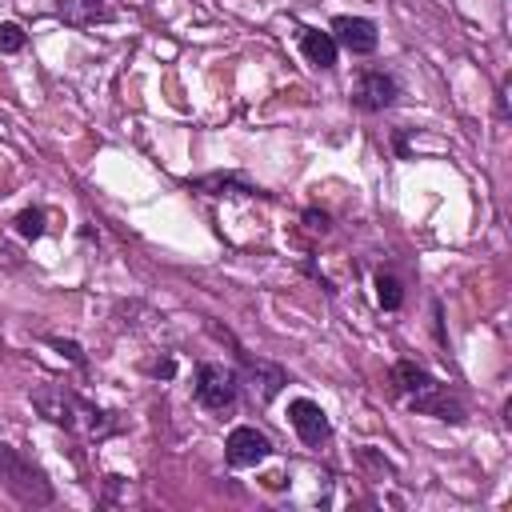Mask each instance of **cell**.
I'll return each mask as SVG.
<instances>
[{"label": "cell", "mask_w": 512, "mask_h": 512, "mask_svg": "<svg viewBox=\"0 0 512 512\" xmlns=\"http://www.w3.org/2000/svg\"><path fill=\"white\" fill-rule=\"evenodd\" d=\"M288 420H292L296 436H300L308 448H320V444L332 436V424H328L324 408H320L316 400H308V396H296V400L288 404Z\"/></svg>", "instance_id": "obj_6"}, {"label": "cell", "mask_w": 512, "mask_h": 512, "mask_svg": "<svg viewBox=\"0 0 512 512\" xmlns=\"http://www.w3.org/2000/svg\"><path fill=\"white\" fill-rule=\"evenodd\" d=\"M236 392H240V380L232 368L224 364H200L196 368V400L212 412H224L236 404Z\"/></svg>", "instance_id": "obj_3"}, {"label": "cell", "mask_w": 512, "mask_h": 512, "mask_svg": "<svg viewBox=\"0 0 512 512\" xmlns=\"http://www.w3.org/2000/svg\"><path fill=\"white\" fill-rule=\"evenodd\" d=\"M332 40L344 44L352 56H368V52H376L380 32H376V24L368 16H336L332 20Z\"/></svg>", "instance_id": "obj_7"}, {"label": "cell", "mask_w": 512, "mask_h": 512, "mask_svg": "<svg viewBox=\"0 0 512 512\" xmlns=\"http://www.w3.org/2000/svg\"><path fill=\"white\" fill-rule=\"evenodd\" d=\"M240 356H244L248 372L260 376V400H272V396L284 388V372H280V368H268V364H260V360H252L248 352H240Z\"/></svg>", "instance_id": "obj_12"}, {"label": "cell", "mask_w": 512, "mask_h": 512, "mask_svg": "<svg viewBox=\"0 0 512 512\" xmlns=\"http://www.w3.org/2000/svg\"><path fill=\"white\" fill-rule=\"evenodd\" d=\"M24 48V28L20 24H0V52H20Z\"/></svg>", "instance_id": "obj_15"}, {"label": "cell", "mask_w": 512, "mask_h": 512, "mask_svg": "<svg viewBox=\"0 0 512 512\" xmlns=\"http://www.w3.org/2000/svg\"><path fill=\"white\" fill-rule=\"evenodd\" d=\"M376 300H380V308H388V312H396V308L404 304V292H400V280H396V276H388V272H380V276H376Z\"/></svg>", "instance_id": "obj_13"}, {"label": "cell", "mask_w": 512, "mask_h": 512, "mask_svg": "<svg viewBox=\"0 0 512 512\" xmlns=\"http://www.w3.org/2000/svg\"><path fill=\"white\" fill-rule=\"evenodd\" d=\"M48 344H52V348H60V352H64L68 360H76V364H84V352H80V344H72V340H60V336H52Z\"/></svg>", "instance_id": "obj_16"}, {"label": "cell", "mask_w": 512, "mask_h": 512, "mask_svg": "<svg viewBox=\"0 0 512 512\" xmlns=\"http://www.w3.org/2000/svg\"><path fill=\"white\" fill-rule=\"evenodd\" d=\"M268 452H272V440H268L260 428H252V424L232 428L228 440H224V456H228L232 468H252V464H260Z\"/></svg>", "instance_id": "obj_5"}, {"label": "cell", "mask_w": 512, "mask_h": 512, "mask_svg": "<svg viewBox=\"0 0 512 512\" xmlns=\"http://www.w3.org/2000/svg\"><path fill=\"white\" fill-rule=\"evenodd\" d=\"M300 48H304V56L316 64V68H336V40H332V32H316V28H304L300 32Z\"/></svg>", "instance_id": "obj_10"}, {"label": "cell", "mask_w": 512, "mask_h": 512, "mask_svg": "<svg viewBox=\"0 0 512 512\" xmlns=\"http://www.w3.org/2000/svg\"><path fill=\"white\" fill-rule=\"evenodd\" d=\"M32 408L48 420V424H56V428H68V432H76V428H88V436H108L112 432V424L104 420V412H96L92 404H84L72 388H64V384H40V388H32Z\"/></svg>", "instance_id": "obj_1"}, {"label": "cell", "mask_w": 512, "mask_h": 512, "mask_svg": "<svg viewBox=\"0 0 512 512\" xmlns=\"http://www.w3.org/2000/svg\"><path fill=\"white\" fill-rule=\"evenodd\" d=\"M0 488L12 492L24 508H44L56 496L52 484H48V476L32 460H24L12 444H4V440H0Z\"/></svg>", "instance_id": "obj_2"}, {"label": "cell", "mask_w": 512, "mask_h": 512, "mask_svg": "<svg viewBox=\"0 0 512 512\" xmlns=\"http://www.w3.org/2000/svg\"><path fill=\"white\" fill-rule=\"evenodd\" d=\"M408 404L416 408V412H428V416H436V420H452V424H460L464 420V404L444 388V384H428V388H420L416 396H408Z\"/></svg>", "instance_id": "obj_8"}, {"label": "cell", "mask_w": 512, "mask_h": 512, "mask_svg": "<svg viewBox=\"0 0 512 512\" xmlns=\"http://www.w3.org/2000/svg\"><path fill=\"white\" fill-rule=\"evenodd\" d=\"M56 12H60L68 24H76V28L96 24V20H112V8H108L104 0H56Z\"/></svg>", "instance_id": "obj_9"}, {"label": "cell", "mask_w": 512, "mask_h": 512, "mask_svg": "<svg viewBox=\"0 0 512 512\" xmlns=\"http://www.w3.org/2000/svg\"><path fill=\"white\" fill-rule=\"evenodd\" d=\"M16 232H20L24 240L44 236V208H24V212L16 216Z\"/></svg>", "instance_id": "obj_14"}, {"label": "cell", "mask_w": 512, "mask_h": 512, "mask_svg": "<svg viewBox=\"0 0 512 512\" xmlns=\"http://www.w3.org/2000/svg\"><path fill=\"white\" fill-rule=\"evenodd\" d=\"M396 96H400V84L388 72H360L352 84V104L364 112H384L396 104Z\"/></svg>", "instance_id": "obj_4"}, {"label": "cell", "mask_w": 512, "mask_h": 512, "mask_svg": "<svg viewBox=\"0 0 512 512\" xmlns=\"http://www.w3.org/2000/svg\"><path fill=\"white\" fill-rule=\"evenodd\" d=\"M432 384V376H428V368L424 364H416V360H396L392 364V388L408 400V396H416L420 388H428Z\"/></svg>", "instance_id": "obj_11"}]
</instances>
